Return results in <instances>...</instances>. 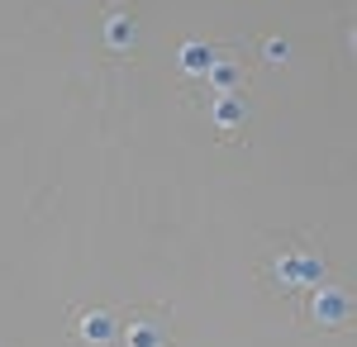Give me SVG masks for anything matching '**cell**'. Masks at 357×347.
<instances>
[{
  "instance_id": "6da1fadb",
  "label": "cell",
  "mask_w": 357,
  "mask_h": 347,
  "mask_svg": "<svg viewBox=\"0 0 357 347\" xmlns=\"http://www.w3.org/2000/svg\"><path fill=\"white\" fill-rule=\"evenodd\" d=\"M281 276H286V281H319L324 267H319L314 257H281Z\"/></svg>"
},
{
  "instance_id": "7a4b0ae2",
  "label": "cell",
  "mask_w": 357,
  "mask_h": 347,
  "mask_svg": "<svg viewBox=\"0 0 357 347\" xmlns=\"http://www.w3.org/2000/svg\"><path fill=\"white\" fill-rule=\"evenodd\" d=\"M314 314L324 323H338L343 314H348V295L343 291H319V300H314Z\"/></svg>"
},
{
  "instance_id": "3957f363",
  "label": "cell",
  "mask_w": 357,
  "mask_h": 347,
  "mask_svg": "<svg viewBox=\"0 0 357 347\" xmlns=\"http://www.w3.org/2000/svg\"><path fill=\"white\" fill-rule=\"evenodd\" d=\"M210 62H215L210 43H186V48H181V67L195 72V77H200V72H210Z\"/></svg>"
},
{
  "instance_id": "277c9868",
  "label": "cell",
  "mask_w": 357,
  "mask_h": 347,
  "mask_svg": "<svg viewBox=\"0 0 357 347\" xmlns=\"http://www.w3.org/2000/svg\"><path fill=\"white\" fill-rule=\"evenodd\" d=\"M82 333L91 338V343H110V338H114L110 314H86V319H82Z\"/></svg>"
},
{
  "instance_id": "5b68a950",
  "label": "cell",
  "mask_w": 357,
  "mask_h": 347,
  "mask_svg": "<svg viewBox=\"0 0 357 347\" xmlns=\"http://www.w3.org/2000/svg\"><path fill=\"white\" fill-rule=\"evenodd\" d=\"M205 77L215 81V91H224V95H229V91L238 86V67H234V62H210V72H205Z\"/></svg>"
},
{
  "instance_id": "8992f818",
  "label": "cell",
  "mask_w": 357,
  "mask_h": 347,
  "mask_svg": "<svg viewBox=\"0 0 357 347\" xmlns=\"http://www.w3.org/2000/svg\"><path fill=\"white\" fill-rule=\"evenodd\" d=\"M129 347H162V333L153 323H134L129 328Z\"/></svg>"
},
{
  "instance_id": "52a82bcc",
  "label": "cell",
  "mask_w": 357,
  "mask_h": 347,
  "mask_svg": "<svg viewBox=\"0 0 357 347\" xmlns=\"http://www.w3.org/2000/svg\"><path fill=\"white\" fill-rule=\"evenodd\" d=\"M215 119H220L224 129H234V124H238V119H243V105H238V100H234V95H224L220 105H215Z\"/></svg>"
},
{
  "instance_id": "ba28073f",
  "label": "cell",
  "mask_w": 357,
  "mask_h": 347,
  "mask_svg": "<svg viewBox=\"0 0 357 347\" xmlns=\"http://www.w3.org/2000/svg\"><path fill=\"white\" fill-rule=\"evenodd\" d=\"M105 33H110L114 48H129V38H134V24H129V20H110V29H105Z\"/></svg>"
},
{
  "instance_id": "9c48e42d",
  "label": "cell",
  "mask_w": 357,
  "mask_h": 347,
  "mask_svg": "<svg viewBox=\"0 0 357 347\" xmlns=\"http://www.w3.org/2000/svg\"><path fill=\"white\" fill-rule=\"evenodd\" d=\"M267 57H272V62H281V57H286V43H281V38H272V43H267Z\"/></svg>"
}]
</instances>
